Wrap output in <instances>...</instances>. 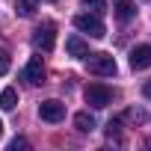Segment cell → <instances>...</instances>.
Returning a JSON list of instances; mask_svg holds the SVG:
<instances>
[{
	"instance_id": "11",
	"label": "cell",
	"mask_w": 151,
	"mask_h": 151,
	"mask_svg": "<svg viewBox=\"0 0 151 151\" xmlns=\"http://www.w3.org/2000/svg\"><path fill=\"white\" fill-rule=\"evenodd\" d=\"M18 104V92L15 89H3L0 92V110H15Z\"/></svg>"
},
{
	"instance_id": "10",
	"label": "cell",
	"mask_w": 151,
	"mask_h": 151,
	"mask_svg": "<svg viewBox=\"0 0 151 151\" xmlns=\"http://www.w3.org/2000/svg\"><path fill=\"white\" fill-rule=\"evenodd\" d=\"M74 127H77L80 133H92L95 130V116L89 110H80L77 116H74Z\"/></svg>"
},
{
	"instance_id": "17",
	"label": "cell",
	"mask_w": 151,
	"mask_h": 151,
	"mask_svg": "<svg viewBox=\"0 0 151 151\" xmlns=\"http://www.w3.org/2000/svg\"><path fill=\"white\" fill-rule=\"evenodd\" d=\"M9 148H12V151H18V148H27V139H24V136H15Z\"/></svg>"
},
{
	"instance_id": "19",
	"label": "cell",
	"mask_w": 151,
	"mask_h": 151,
	"mask_svg": "<svg viewBox=\"0 0 151 151\" xmlns=\"http://www.w3.org/2000/svg\"><path fill=\"white\" fill-rule=\"evenodd\" d=\"M0 136H3V122H0Z\"/></svg>"
},
{
	"instance_id": "6",
	"label": "cell",
	"mask_w": 151,
	"mask_h": 151,
	"mask_svg": "<svg viewBox=\"0 0 151 151\" xmlns=\"http://www.w3.org/2000/svg\"><path fill=\"white\" fill-rule=\"evenodd\" d=\"M21 77H24L30 86H39V83H45V65H42V56H33V59L24 65Z\"/></svg>"
},
{
	"instance_id": "13",
	"label": "cell",
	"mask_w": 151,
	"mask_h": 151,
	"mask_svg": "<svg viewBox=\"0 0 151 151\" xmlns=\"http://www.w3.org/2000/svg\"><path fill=\"white\" fill-rule=\"evenodd\" d=\"M83 6H86V9H92V12H104V9H107L104 0H83Z\"/></svg>"
},
{
	"instance_id": "9",
	"label": "cell",
	"mask_w": 151,
	"mask_h": 151,
	"mask_svg": "<svg viewBox=\"0 0 151 151\" xmlns=\"http://www.w3.org/2000/svg\"><path fill=\"white\" fill-rule=\"evenodd\" d=\"M113 12H116V18L124 24V21H130V18L136 15V6H133V0H113Z\"/></svg>"
},
{
	"instance_id": "2",
	"label": "cell",
	"mask_w": 151,
	"mask_h": 151,
	"mask_svg": "<svg viewBox=\"0 0 151 151\" xmlns=\"http://www.w3.org/2000/svg\"><path fill=\"white\" fill-rule=\"evenodd\" d=\"M83 95H86V104H89V107H95V110H104V107H110V104H113V89H110V86H104V83H89Z\"/></svg>"
},
{
	"instance_id": "5",
	"label": "cell",
	"mask_w": 151,
	"mask_h": 151,
	"mask_svg": "<svg viewBox=\"0 0 151 151\" xmlns=\"http://www.w3.org/2000/svg\"><path fill=\"white\" fill-rule=\"evenodd\" d=\"M39 116H42V122L56 124V122H62V119H65V104H62V101H56V98L42 101V104H39Z\"/></svg>"
},
{
	"instance_id": "14",
	"label": "cell",
	"mask_w": 151,
	"mask_h": 151,
	"mask_svg": "<svg viewBox=\"0 0 151 151\" xmlns=\"http://www.w3.org/2000/svg\"><path fill=\"white\" fill-rule=\"evenodd\" d=\"M119 127H122V122H119V119H110V124H107V136H110V139L119 136Z\"/></svg>"
},
{
	"instance_id": "7",
	"label": "cell",
	"mask_w": 151,
	"mask_h": 151,
	"mask_svg": "<svg viewBox=\"0 0 151 151\" xmlns=\"http://www.w3.org/2000/svg\"><path fill=\"white\" fill-rule=\"evenodd\" d=\"M130 68H133V71L151 68V47H148V45H139V47L130 50Z\"/></svg>"
},
{
	"instance_id": "1",
	"label": "cell",
	"mask_w": 151,
	"mask_h": 151,
	"mask_svg": "<svg viewBox=\"0 0 151 151\" xmlns=\"http://www.w3.org/2000/svg\"><path fill=\"white\" fill-rule=\"evenodd\" d=\"M86 65H89V74H95V77H113L116 74V56L110 53H89Z\"/></svg>"
},
{
	"instance_id": "4",
	"label": "cell",
	"mask_w": 151,
	"mask_h": 151,
	"mask_svg": "<svg viewBox=\"0 0 151 151\" xmlns=\"http://www.w3.org/2000/svg\"><path fill=\"white\" fill-rule=\"evenodd\" d=\"M74 27H77L80 33H86L89 39H101L107 30H104V24H101V18L98 15H89V12H83V15H74Z\"/></svg>"
},
{
	"instance_id": "3",
	"label": "cell",
	"mask_w": 151,
	"mask_h": 151,
	"mask_svg": "<svg viewBox=\"0 0 151 151\" xmlns=\"http://www.w3.org/2000/svg\"><path fill=\"white\" fill-rule=\"evenodd\" d=\"M53 42H56V27L50 24V21H45V24H39L36 30H33V47L36 50H53Z\"/></svg>"
},
{
	"instance_id": "15",
	"label": "cell",
	"mask_w": 151,
	"mask_h": 151,
	"mask_svg": "<svg viewBox=\"0 0 151 151\" xmlns=\"http://www.w3.org/2000/svg\"><path fill=\"white\" fill-rule=\"evenodd\" d=\"M127 119H133V122H142V124L148 122V116H145L142 110H127Z\"/></svg>"
},
{
	"instance_id": "8",
	"label": "cell",
	"mask_w": 151,
	"mask_h": 151,
	"mask_svg": "<svg viewBox=\"0 0 151 151\" xmlns=\"http://www.w3.org/2000/svg\"><path fill=\"white\" fill-rule=\"evenodd\" d=\"M65 47H68V56H74V59H86L89 56V45L80 36H68L65 39Z\"/></svg>"
},
{
	"instance_id": "18",
	"label": "cell",
	"mask_w": 151,
	"mask_h": 151,
	"mask_svg": "<svg viewBox=\"0 0 151 151\" xmlns=\"http://www.w3.org/2000/svg\"><path fill=\"white\" fill-rule=\"evenodd\" d=\"M142 92H145V98L151 101V83H145V86H142Z\"/></svg>"
},
{
	"instance_id": "16",
	"label": "cell",
	"mask_w": 151,
	"mask_h": 151,
	"mask_svg": "<svg viewBox=\"0 0 151 151\" xmlns=\"http://www.w3.org/2000/svg\"><path fill=\"white\" fill-rule=\"evenodd\" d=\"M6 71H9V56H6L3 50H0V77H3Z\"/></svg>"
},
{
	"instance_id": "12",
	"label": "cell",
	"mask_w": 151,
	"mask_h": 151,
	"mask_svg": "<svg viewBox=\"0 0 151 151\" xmlns=\"http://www.w3.org/2000/svg\"><path fill=\"white\" fill-rule=\"evenodd\" d=\"M36 6H39V0H18V6H15V12H18L21 18H30V15L36 12Z\"/></svg>"
}]
</instances>
